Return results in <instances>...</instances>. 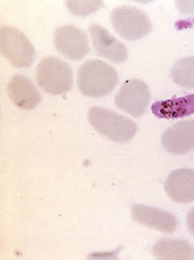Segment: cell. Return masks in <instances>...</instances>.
Here are the masks:
<instances>
[{"label": "cell", "mask_w": 194, "mask_h": 260, "mask_svg": "<svg viewBox=\"0 0 194 260\" xmlns=\"http://www.w3.org/2000/svg\"><path fill=\"white\" fill-rule=\"evenodd\" d=\"M119 82L117 71L112 66L99 60H90L83 64L77 73V83L85 96L99 98L108 95Z\"/></svg>", "instance_id": "1"}, {"label": "cell", "mask_w": 194, "mask_h": 260, "mask_svg": "<svg viewBox=\"0 0 194 260\" xmlns=\"http://www.w3.org/2000/svg\"><path fill=\"white\" fill-rule=\"evenodd\" d=\"M88 121L99 134L113 141L124 143L136 135L138 127L132 120L118 113L100 107L91 108Z\"/></svg>", "instance_id": "2"}, {"label": "cell", "mask_w": 194, "mask_h": 260, "mask_svg": "<svg viewBox=\"0 0 194 260\" xmlns=\"http://www.w3.org/2000/svg\"><path fill=\"white\" fill-rule=\"evenodd\" d=\"M36 79L44 91L54 95L65 94L72 88L73 72L68 63L57 57L49 56L39 63Z\"/></svg>", "instance_id": "3"}, {"label": "cell", "mask_w": 194, "mask_h": 260, "mask_svg": "<svg viewBox=\"0 0 194 260\" xmlns=\"http://www.w3.org/2000/svg\"><path fill=\"white\" fill-rule=\"evenodd\" d=\"M113 29L123 39L129 41L140 40L152 30L149 17L141 10L123 6L114 9L110 15Z\"/></svg>", "instance_id": "4"}, {"label": "cell", "mask_w": 194, "mask_h": 260, "mask_svg": "<svg viewBox=\"0 0 194 260\" xmlns=\"http://www.w3.org/2000/svg\"><path fill=\"white\" fill-rule=\"evenodd\" d=\"M0 47L7 60L17 68H29L34 63L36 51L27 38L17 28L4 24L0 28Z\"/></svg>", "instance_id": "5"}, {"label": "cell", "mask_w": 194, "mask_h": 260, "mask_svg": "<svg viewBox=\"0 0 194 260\" xmlns=\"http://www.w3.org/2000/svg\"><path fill=\"white\" fill-rule=\"evenodd\" d=\"M53 41L58 52L73 61L81 60L90 51L87 34L73 25H63L55 28Z\"/></svg>", "instance_id": "6"}, {"label": "cell", "mask_w": 194, "mask_h": 260, "mask_svg": "<svg viewBox=\"0 0 194 260\" xmlns=\"http://www.w3.org/2000/svg\"><path fill=\"white\" fill-rule=\"evenodd\" d=\"M150 101L148 86L136 79L124 82L115 98L117 107L135 118H140L145 114Z\"/></svg>", "instance_id": "7"}, {"label": "cell", "mask_w": 194, "mask_h": 260, "mask_svg": "<svg viewBox=\"0 0 194 260\" xmlns=\"http://www.w3.org/2000/svg\"><path fill=\"white\" fill-rule=\"evenodd\" d=\"M95 53L115 63L125 62L128 57L126 47L114 37L106 28L96 23L88 27Z\"/></svg>", "instance_id": "8"}, {"label": "cell", "mask_w": 194, "mask_h": 260, "mask_svg": "<svg viewBox=\"0 0 194 260\" xmlns=\"http://www.w3.org/2000/svg\"><path fill=\"white\" fill-rule=\"evenodd\" d=\"M164 148L174 155H183L194 149V119L180 121L162 135Z\"/></svg>", "instance_id": "9"}, {"label": "cell", "mask_w": 194, "mask_h": 260, "mask_svg": "<svg viewBox=\"0 0 194 260\" xmlns=\"http://www.w3.org/2000/svg\"><path fill=\"white\" fill-rule=\"evenodd\" d=\"M131 211L135 221L161 233L172 234L178 226L177 218L163 210L143 205H135L131 207Z\"/></svg>", "instance_id": "10"}, {"label": "cell", "mask_w": 194, "mask_h": 260, "mask_svg": "<svg viewBox=\"0 0 194 260\" xmlns=\"http://www.w3.org/2000/svg\"><path fill=\"white\" fill-rule=\"evenodd\" d=\"M8 95L17 107L31 110L41 103L42 96L33 82L24 76L16 74L10 80Z\"/></svg>", "instance_id": "11"}, {"label": "cell", "mask_w": 194, "mask_h": 260, "mask_svg": "<svg viewBox=\"0 0 194 260\" xmlns=\"http://www.w3.org/2000/svg\"><path fill=\"white\" fill-rule=\"evenodd\" d=\"M164 187L170 198L178 203L194 202V170L181 168L173 171L166 179Z\"/></svg>", "instance_id": "12"}, {"label": "cell", "mask_w": 194, "mask_h": 260, "mask_svg": "<svg viewBox=\"0 0 194 260\" xmlns=\"http://www.w3.org/2000/svg\"><path fill=\"white\" fill-rule=\"evenodd\" d=\"M151 110L160 119H174L189 116L194 113V94L155 102L152 104Z\"/></svg>", "instance_id": "13"}, {"label": "cell", "mask_w": 194, "mask_h": 260, "mask_svg": "<svg viewBox=\"0 0 194 260\" xmlns=\"http://www.w3.org/2000/svg\"><path fill=\"white\" fill-rule=\"evenodd\" d=\"M153 253L160 259H191L194 249L184 240L165 238L154 245Z\"/></svg>", "instance_id": "14"}, {"label": "cell", "mask_w": 194, "mask_h": 260, "mask_svg": "<svg viewBox=\"0 0 194 260\" xmlns=\"http://www.w3.org/2000/svg\"><path fill=\"white\" fill-rule=\"evenodd\" d=\"M173 81L182 88L194 89V56L183 57L174 65L171 71Z\"/></svg>", "instance_id": "15"}, {"label": "cell", "mask_w": 194, "mask_h": 260, "mask_svg": "<svg viewBox=\"0 0 194 260\" xmlns=\"http://www.w3.org/2000/svg\"><path fill=\"white\" fill-rule=\"evenodd\" d=\"M69 11L74 15L85 16L90 15L102 8V1H67Z\"/></svg>", "instance_id": "16"}, {"label": "cell", "mask_w": 194, "mask_h": 260, "mask_svg": "<svg viewBox=\"0 0 194 260\" xmlns=\"http://www.w3.org/2000/svg\"><path fill=\"white\" fill-rule=\"evenodd\" d=\"M176 4L182 14L194 17V1H177Z\"/></svg>", "instance_id": "17"}, {"label": "cell", "mask_w": 194, "mask_h": 260, "mask_svg": "<svg viewBox=\"0 0 194 260\" xmlns=\"http://www.w3.org/2000/svg\"><path fill=\"white\" fill-rule=\"evenodd\" d=\"M187 224L190 232L194 236V208L188 214Z\"/></svg>", "instance_id": "18"}]
</instances>
